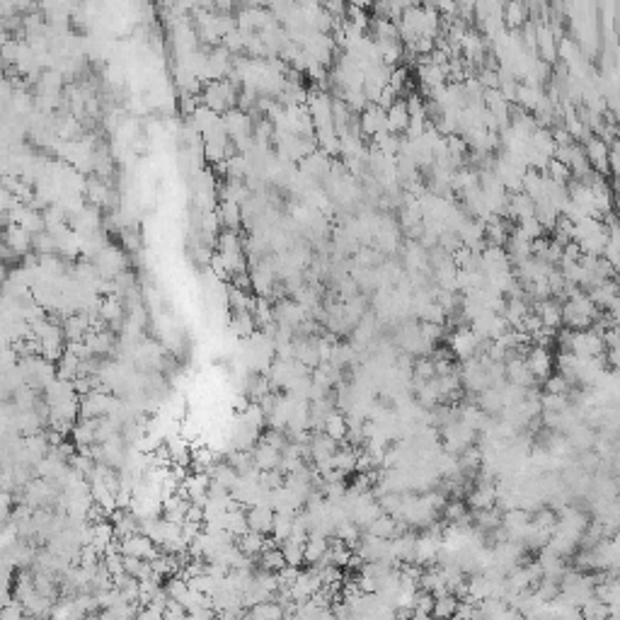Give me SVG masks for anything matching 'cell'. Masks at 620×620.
I'll return each instance as SVG.
<instances>
[{
	"label": "cell",
	"instance_id": "cell-1",
	"mask_svg": "<svg viewBox=\"0 0 620 620\" xmlns=\"http://www.w3.org/2000/svg\"><path fill=\"white\" fill-rule=\"evenodd\" d=\"M121 552H124V555L143 557V560H155V557L163 552V547H158V542L138 531V533L121 538Z\"/></svg>",
	"mask_w": 620,
	"mask_h": 620
},
{
	"label": "cell",
	"instance_id": "cell-2",
	"mask_svg": "<svg viewBox=\"0 0 620 620\" xmlns=\"http://www.w3.org/2000/svg\"><path fill=\"white\" fill-rule=\"evenodd\" d=\"M526 364L538 381H545L547 376H552V369H555V359H552L550 349L540 347V344H531L529 354H526Z\"/></svg>",
	"mask_w": 620,
	"mask_h": 620
},
{
	"label": "cell",
	"instance_id": "cell-3",
	"mask_svg": "<svg viewBox=\"0 0 620 620\" xmlns=\"http://www.w3.org/2000/svg\"><path fill=\"white\" fill-rule=\"evenodd\" d=\"M274 514H276L274 506H265V504L247 506V524H250V531L270 536L274 529Z\"/></svg>",
	"mask_w": 620,
	"mask_h": 620
},
{
	"label": "cell",
	"instance_id": "cell-4",
	"mask_svg": "<svg viewBox=\"0 0 620 620\" xmlns=\"http://www.w3.org/2000/svg\"><path fill=\"white\" fill-rule=\"evenodd\" d=\"M252 456H255V468L272 470V468H279L281 451H279V448H274L272 443H267L265 438H260V441H257V446H255V451H252Z\"/></svg>",
	"mask_w": 620,
	"mask_h": 620
},
{
	"label": "cell",
	"instance_id": "cell-5",
	"mask_svg": "<svg viewBox=\"0 0 620 620\" xmlns=\"http://www.w3.org/2000/svg\"><path fill=\"white\" fill-rule=\"evenodd\" d=\"M330 552V538H323V536H310L306 540V562L308 565H315V562L325 560Z\"/></svg>",
	"mask_w": 620,
	"mask_h": 620
},
{
	"label": "cell",
	"instance_id": "cell-6",
	"mask_svg": "<svg viewBox=\"0 0 620 620\" xmlns=\"http://www.w3.org/2000/svg\"><path fill=\"white\" fill-rule=\"evenodd\" d=\"M265 540H267L265 533H257V531H247V533L240 536V538H237L235 542H237V547L245 552V555L257 557L262 550H265Z\"/></svg>",
	"mask_w": 620,
	"mask_h": 620
},
{
	"label": "cell",
	"instance_id": "cell-7",
	"mask_svg": "<svg viewBox=\"0 0 620 620\" xmlns=\"http://www.w3.org/2000/svg\"><path fill=\"white\" fill-rule=\"evenodd\" d=\"M293 519H296V514H288V511H276L274 514V529L272 533L279 542L288 540L291 538V531H293Z\"/></svg>",
	"mask_w": 620,
	"mask_h": 620
},
{
	"label": "cell",
	"instance_id": "cell-8",
	"mask_svg": "<svg viewBox=\"0 0 620 620\" xmlns=\"http://www.w3.org/2000/svg\"><path fill=\"white\" fill-rule=\"evenodd\" d=\"M281 550H283V557H286L288 565L301 567L303 562H306V542H298V540L288 538V540L281 542Z\"/></svg>",
	"mask_w": 620,
	"mask_h": 620
},
{
	"label": "cell",
	"instance_id": "cell-9",
	"mask_svg": "<svg viewBox=\"0 0 620 620\" xmlns=\"http://www.w3.org/2000/svg\"><path fill=\"white\" fill-rule=\"evenodd\" d=\"M219 216H221V223L226 226V228L228 230H237V226H240V204H237V201H230V199H226L223 201V206H221V211H219Z\"/></svg>",
	"mask_w": 620,
	"mask_h": 620
}]
</instances>
